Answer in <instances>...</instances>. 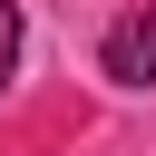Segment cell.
Masks as SVG:
<instances>
[{
	"instance_id": "1",
	"label": "cell",
	"mask_w": 156,
	"mask_h": 156,
	"mask_svg": "<svg viewBox=\"0 0 156 156\" xmlns=\"http://www.w3.org/2000/svg\"><path fill=\"white\" fill-rule=\"evenodd\" d=\"M98 68H107L117 88H156V10H127V20L107 29V49H98Z\"/></svg>"
},
{
	"instance_id": "2",
	"label": "cell",
	"mask_w": 156,
	"mask_h": 156,
	"mask_svg": "<svg viewBox=\"0 0 156 156\" xmlns=\"http://www.w3.org/2000/svg\"><path fill=\"white\" fill-rule=\"evenodd\" d=\"M10 68H20V0H0V88H10Z\"/></svg>"
}]
</instances>
